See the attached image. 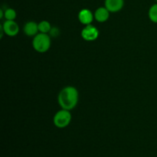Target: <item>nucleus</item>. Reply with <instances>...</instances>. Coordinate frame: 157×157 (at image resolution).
<instances>
[{
    "label": "nucleus",
    "instance_id": "nucleus-9",
    "mask_svg": "<svg viewBox=\"0 0 157 157\" xmlns=\"http://www.w3.org/2000/svg\"><path fill=\"white\" fill-rule=\"evenodd\" d=\"M110 16V12L106 7H100L95 11L94 18L99 22H104L107 21Z\"/></svg>",
    "mask_w": 157,
    "mask_h": 157
},
{
    "label": "nucleus",
    "instance_id": "nucleus-8",
    "mask_svg": "<svg viewBox=\"0 0 157 157\" xmlns=\"http://www.w3.org/2000/svg\"><path fill=\"white\" fill-rule=\"evenodd\" d=\"M24 32L26 35L31 36H35L38 34V24H37L35 21H30L26 22V24L24 26Z\"/></svg>",
    "mask_w": 157,
    "mask_h": 157
},
{
    "label": "nucleus",
    "instance_id": "nucleus-6",
    "mask_svg": "<svg viewBox=\"0 0 157 157\" xmlns=\"http://www.w3.org/2000/svg\"><path fill=\"white\" fill-rule=\"evenodd\" d=\"M104 5L109 12L114 13L123 9L124 6V0H105Z\"/></svg>",
    "mask_w": 157,
    "mask_h": 157
},
{
    "label": "nucleus",
    "instance_id": "nucleus-5",
    "mask_svg": "<svg viewBox=\"0 0 157 157\" xmlns=\"http://www.w3.org/2000/svg\"><path fill=\"white\" fill-rule=\"evenodd\" d=\"M2 30L9 36L14 37L19 32V27L14 20H6L2 25Z\"/></svg>",
    "mask_w": 157,
    "mask_h": 157
},
{
    "label": "nucleus",
    "instance_id": "nucleus-4",
    "mask_svg": "<svg viewBox=\"0 0 157 157\" xmlns=\"http://www.w3.org/2000/svg\"><path fill=\"white\" fill-rule=\"evenodd\" d=\"M81 36L85 41H94L99 36V31L91 24L87 25L81 31Z\"/></svg>",
    "mask_w": 157,
    "mask_h": 157
},
{
    "label": "nucleus",
    "instance_id": "nucleus-7",
    "mask_svg": "<svg viewBox=\"0 0 157 157\" xmlns=\"http://www.w3.org/2000/svg\"><path fill=\"white\" fill-rule=\"evenodd\" d=\"M94 18V15H93L91 11L87 9H81L78 13V19L83 25H90Z\"/></svg>",
    "mask_w": 157,
    "mask_h": 157
},
{
    "label": "nucleus",
    "instance_id": "nucleus-14",
    "mask_svg": "<svg viewBox=\"0 0 157 157\" xmlns=\"http://www.w3.org/2000/svg\"><path fill=\"white\" fill-rule=\"evenodd\" d=\"M156 3H157V0H156Z\"/></svg>",
    "mask_w": 157,
    "mask_h": 157
},
{
    "label": "nucleus",
    "instance_id": "nucleus-12",
    "mask_svg": "<svg viewBox=\"0 0 157 157\" xmlns=\"http://www.w3.org/2000/svg\"><path fill=\"white\" fill-rule=\"evenodd\" d=\"M4 17L6 20H15L16 18V12L13 9H6L4 12Z\"/></svg>",
    "mask_w": 157,
    "mask_h": 157
},
{
    "label": "nucleus",
    "instance_id": "nucleus-2",
    "mask_svg": "<svg viewBox=\"0 0 157 157\" xmlns=\"http://www.w3.org/2000/svg\"><path fill=\"white\" fill-rule=\"evenodd\" d=\"M32 45L34 49L40 53H44L49 50L51 47V38L47 34H37L33 38Z\"/></svg>",
    "mask_w": 157,
    "mask_h": 157
},
{
    "label": "nucleus",
    "instance_id": "nucleus-3",
    "mask_svg": "<svg viewBox=\"0 0 157 157\" xmlns=\"http://www.w3.org/2000/svg\"><path fill=\"white\" fill-rule=\"evenodd\" d=\"M71 114L70 110H64V109L57 112L53 119L54 124L58 128H64L67 127L71 123Z\"/></svg>",
    "mask_w": 157,
    "mask_h": 157
},
{
    "label": "nucleus",
    "instance_id": "nucleus-10",
    "mask_svg": "<svg viewBox=\"0 0 157 157\" xmlns=\"http://www.w3.org/2000/svg\"><path fill=\"white\" fill-rule=\"evenodd\" d=\"M52 29L51 24L48 21H41L38 23V30L41 33H48L51 32Z\"/></svg>",
    "mask_w": 157,
    "mask_h": 157
},
{
    "label": "nucleus",
    "instance_id": "nucleus-13",
    "mask_svg": "<svg viewBox=\"0 0 157 157\" xmlns=\"http://www.w3.org/2000/svg\"><path fill=\"white\" fill-rule=\"evenodd\" d=\"M50 33H51V35H52V36H57V35L59 34V31H58V29L53 28V29H52V30H51Z\"/></svg>",
    "mask_w": 157,
    "mask_h": 157
},
{
    "label": "nucleus",
    "instance_id": "nucleus-1",
    "mask_svg": "<svg viewBox=\"0 0 157 157\" xmlns=\"http://www.w3.org/2000/svg\"><path fill=\"white\" fill-rule=\"evenodd\" d=\"M78 102V91L75 87L68 86L61 90L58 95V103L61 108L71 110L75 108Z\"/></svg>",
    "mask_w": 157,
    "mask_h": 157
},
{
    "label": "nucleus",
    "instance_id": "nucleus-11",
    "mask_svg": "<svg viewBox=\"0 0 157 157\" xmlns=\"http://www.w3.org/2000/svg\"><path fill=\"white\" fill-rule=\"evenodd\" d=\"M149 18L153 23H157V3L153 5L149 9Z\"/></svg>",
    "mask_w": 157,
    "mask_h": 157
}]
</instances>
